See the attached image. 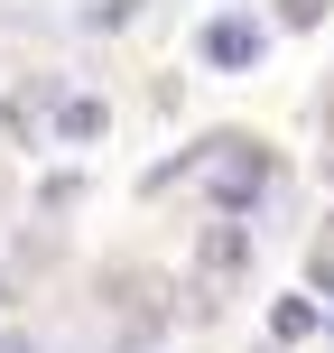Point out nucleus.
I'll return each mask as SVG.
<instances>
[{
	"mask_svg": "<svg viewBox=\"0 0 334 353\" xmlns=\"http://www.w3.org/2000/svg\"><path fill=\"white\" fill-rule=\"evenodd\" d=\"M205 168H213V205L242 214L251 195L269 186V149L251 140V130H223V140H205Z\"/></svg>",
	"mask_w": 334,
	"mask_h": 353,
	"instance_id": "nucleus-1",
	"label": "nucleus"
},
{
	"mask_svg": "<svg viewBox=\"0 0 334 353\" xmlns=\"http://www.w3.org/2000/svg\"><path fill=\"white\" fill-rule=\"evenodd\" d=\"M195 47H205V65H232V74H242L251 56H260V19H213Z\"/></svg>",
	"mask_w": 334,
	"mask_h": 353,
	"instance_id": "nucleus-2",
	"label": "nucleus"
},
{
	"mask_svg": "<svg viewBox=\"0 0 334 353\" xmlns=\"http://www.w3.org/2000/svg\"><path fill=\"white\" fill-rule=\"evenodd\" d=\"M103 121L112 112L93 103V93H65V103H56V130H65V140H103Z\"/></svg>",
	"mask_w": 334,
	"mask_h": 353,
	"instance_id": "nucleus-3",
	"label": "nucleus"
},
{
	"mask_svg": "<svg viewBox=\"0 0 334 353\" xmlns=\"http://www.w3.org/2000/svg\"><path fill=\"white\" fill-rule=\"evenodd\" d=\"M269 325H279V344H298V335H316V298H279V316H269Z\"/></svg>",
	"mask_w": 334,
	"mask_h": 353,
	"instance_id": "nucleus-4",
	"label": "nucleus"
},
{
	"mask_svg": "<svg viewBox=\"0 0 334 353\" xmlns=\"http://www.w3.org/2000/svg\"><path fill=\"white\" fill-rule=\"evenodd\" d=\"M279 19H288V28H316V19H325V0H279Z\"/></svg>",
	"mask_w": 334,
	"mask_h": 353,
	"instance_id": "nucleus-5",
	"label": "nucleus"
},
{
	"mask_svg": "<svg viewBox=\"0 0 334 353\" xmlns=\"http://www.w3.org/2000/svg\"><path fill=\"white\" fill-rule=\"evenodd\" d=\"M0 353H28V335H0Z\"/></svg>",
	"mask_w": 334,
	"mask_h": 353,
	"instance_id": "nucleus-6",
	"label": "nucleus"
},
{
	"mask_svg": "<svg viewBox=\"0 0 334 353\" xmlns=\"http://www.w3.org/2000/svg\"><path fill=\"white\" fill-rule=\"evenodd\" d=\"M325 130H334V103H325Z\"/></svg>",
	"mask_w": 334,
	"mask_h": 353,
	"instance_id": "nucleus-7",
	"label": "nucleus"
}]
</instances>
